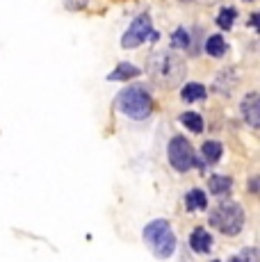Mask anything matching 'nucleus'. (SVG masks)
Returning <instances> with one entry per match:
<instances>
[{
	"mask_svg": "<svg viewBox=\"0 0 260 262\" xmlns=\"http://www.w3.org/2000/svg\"><path fill=\"white\" fill-rule=\"evenodd\" d=\"M146 75L160 89H176L185 82L187 64L176 50H156L146 57Z\"/></svg>",
	"mask_w": 260,
	"mask_h": 262,
	"instance_id": "nucleus-1",
	"label": "nucleus"
},
{
	"mask_svg": "<svg viewBox=\"0 0 260 262\" xmlns=\"http://www.w3.org/2000/svg\"><path fill=\"white\" fill-rule=\"evenodd\" d=\"M114 107L128 121L142 123V121L151 119L153 110H156V100H153V94L146 84L135 82V84L123 87L121 92L114 96Z\"/></svg>",
	"mask_w": 260,
	"mask_h": 262,
	"instance_id": "nucleus-2",
	"label": "nucleus"
},
{
	"mask_svg": "<svg viewBox=\"0 0 260 262\" xmlns=\"http://www.w3.org/2000/svg\"><path fill=\"white\" fill-rule=\"evenodd\" d=\"M208 221L224 237H237V235L244 233L247 212H244V208L240 203H235V201H219L208 212Z\"/></svg>",
	"mask_w": 260,
	"mask_h": 262,
	"instance_id": "nucleus-3",
	"label": "nucleus"
},
{
	"mask_svg": "<svg viewBox=\"0 0 260 262\" xmlns=\"http://www.w3.org/2000/svg\"><path fill=\"white\" fill-rule=\"evenodd\" d=\"M144 244L151 249V253L160 260H169L174 253H176V246H178V239H176V233L171 228V221L167 219H153L144 226Z\"/></svg>",
	"mask_w": 260,
	"mask_h": 262,
	"instance_id": "nucleus-4",
	"label": "nucleus"
},
{
	"mask_svg": "<svg viewBox=\"0 0 260 262\" xmlns=\"http://www.w3.org/2000/svg\"><path fill=\"white\" fill-rule=\"evenodd\" d=\"M160 39V32L153 28V16L151 12H142L128 23V28L121 34V48L123 50H137L146 41L156 43Z\"/></svg>",
	"mask_w": 260,
	"mask_h": 262,
	"instance_id": "nucleus-5",
	"label": "nucleus"
},
{
	"mask_svg": "<svg viewBox=\"0 0 260 262\" xmlns=\"http://www.w3.org/2000/svg\"><path fill=\"white\" fill-rule=\"evenodd\" d=\"M197 150H194L192 142L185 135H174L167 144V160L169 167L178 173H187L197 167Z\"/></svg>",
	"mask_w": 260,
	"mask_h": 262,
	"instance_id": "nucleus-6",
	"label": "nucleus"
},
{
	"mask_svg": "<svg viewBox=\"0 0 260 262\" xmlns=\"http://www.w3.org/2000/svg\"><path fill=\"white\" fill-rule=\"evenodd\" d=\"M240 84V71L237 67H222L212 78V94H217L219 98H231Z\"/></svg>",
	"mask_w": 260,
	"mask_h": 262,
	"instance_id": "nucleus-7",
	"label": "nucleus"
},
{
	"mask_svg": "<svg viewBox=\"0 0 260 262\" xmlns=\"http://www.w3.org/2000/svg\"><path fill=\"white\" fill-rule=\"evenodd\" d=\"M240 117L242 121L249 125L251 130H258V123H260V96L256 89L247 92L240 100Z\"/></svg>",
	"mask_w": 260,
	"mask_h": 262,
	"instance_id": "nucleus-8",
	"label": "nucleus"
},
{
	"mask_svg": "<svg viewBox=\"0 0 260 262\" xmlns=\"http://www.w3.org/2000/svg\"><path fill=\"white\" fill-rule=\"evenodd\" d=\"M187 244H189V249H192V253L208 255L210 251H212V246H214V237H212V233H210L206 226H197V228L189 233Z\"/></svg>",
	"mask_w": 260,
	"mask_h": 262,
	"instance_id": "nucleus-9",
	"label": "nucleus"
},
{
	"mask_svg": "<svg viewBox=\"0 0 260 262\" xmlns=\"http://www.w3.org/2000/svg\"><path fill=\"white\" fill-rule=\"evenodd\" d=\"M181 100L185 105H194V103H203V100L208 98V87L203 82H199V80H187V82L181 84Z\"/></svg>",
	"mask_w": 260,
	"mask_h": 262,
	"instance_id": "nucleus-10",
	"label": "nucleus"
},
{
	"mask_svg": "<svg viewBox=\"0 0 260 262\" xmlns=\"http://www.w3.org/2000/svg\"><path fill=\"white\" fill-rule=\"evenodd\" d=\"M201 50L208 55V57L222 59V57H226V55H228V50H231V43L226 41V37H224L222 32H214V34H210L206 41H203Z\"/></svg>",
	"mask_w": 260,
	"mask_h": 262,
	"instance_id": "nucleus-11",
	"label": "nucleus"
},
{
	"mask_svg": "<svg viewBox=\"0 0 260 262\" xmlns=\"http://www.w3.org/2000/svg\"><path fill=\"white\" fill-rule=\"evenodd\" d=\"M171 50H185V53L192 57V48H194V32L192 28H187V25H178L176 30L171 32Z\"/></svg>",
	"mask_w": 260,
	"mask_h": 262,
	"instance_id": "nucleus-12",
	"label": "nucleus"
},
{
	"mask_svg": "<svg viewBox=\"0 0 260 262\" xmlns=\"http://www.w3.org/2000/svg\"><path fill=\"white\" fill-rule=\"evenodd\" d=\"M183 205H185V210H187V212H206L208 205H210L206 189H201V187L187 189V191H185V196H183Z\"/></svg>",
	"mask_w": 260,
	"mask_h": 262,
	"instance_id": "nucleus-13",
	"label": "nucleus"
},
{
	"mask_svg": "<svg viewBox=\"0 0 260 262\" xmlns=\"http://www.w3.org/2000/svg\"><path fill=\"white\" fill-rule=\"evenodd\" d=\"M233 178L226 173H212L208 178V191L217 199H228L233 194Z\"/></svg>",
	"mask_w": 260,
	"mask_h": 262,
	"instance_id": "nucleus-14",
	"label": "nucleus"
},
{
	"mask_svg": "<svg viewBox=\"0 0 260 262\" xmlns=\"http://www.w3.org/2000/svg\"><path fill=\"white\" fill-rule=\"evenodd\" d=\"M139 75H142V69L135 67L133 62H119L107 73V82H130V80L139 78Z\"/></svg>",
	"mask_w": 260,
	"mask_h": 262,
	"instance_id": "nucleus-15",
	"label": "nucleus"
},
{
	"mask_svg": "<svg viewBox=\"0 0 260 262\" xmlns=\"http://www.w3.org/2000/svg\"><path fill=\"white\" fill-rule=\"evenodd\" d=\"M222 158H224V144L219 142V139H206V142L201 144V160L208 167L217 164Z\"/></svg>",
	"mask_w": 260,
	"mask_h": 262,
	"instance_id": "nucleus-16",
	"label": "nucleus"
},
{
	"mask_svg": "<svg viewBox=\"0 0 260 262\" xmlns=\"http://www.w3.org/2000/svg\"><path fill=\"white\" fill-rule=\"evenodd\" d=\"M240 12L237 7H233V5H224V7H219L217 16H214V25H217L219 30H224V32H231L235 21H237Z\"/></svg>",
	"mask_w": 260,
	"mask_h": 262,
	"instance_id": "nucleus-17",
	"label": "nucleus"
},
{
	"mask_svg": "<svg viewBox=\"0 0 260 262\" xmlns=\"http://www.w3.org/2000/svg\"><path fill=\"white\" fill-rule=\"evenodd\" d=\"M178 121H181V125L187 133L192 135H201L203 128H206V121L199 112H192V110H185V112L178 114Z\"/></svg>",
	"mask_w": 260,
	"mask_h": 262,
	"instance_id": "nucleus-18",
	"label": "nucleus"
},
{
	"mask_svg": "<svg viewBox=\"0 0 260 262\" xmlns=\"http://www.w3.org/2000/svg\"><path fill=\"white\" fill-rule=\"evenodd\" d=\"M92 5V0H64V7L69 12H84Z\"/></svg>",
	"mask_w": 260,
	"mask_h": 262,
	"instance_id": "nucleus-19",
	"label": "nucleus"
},
{
	"mask_svg": "<svg viewBox=\"0 0 260 262\" xmlns=\"http://www.w3.org/2000/svg\"><path fill=\"white\" fill-rule=\"evenodd\" d=\"M237 255L242 258V262H260V258H258V249H253V246H247V249H242Z\"/></svg>",
	"mask_w": 260,
	"mask_h": 262,
	"instance_id": "nucleus-20",
	"label": "nucleus"
},
{
	"mask_svg": "<svg viewBox=\"0 0 260 262\" xmlns=\"http://www.w3.org/2000/svg\"><path fill=\"white\" fill-rule=\"evenodd\" d=\"M249 194L258 196V176H251V180H249Z\"/></svg>",
	"mask_w": 260,
	"mask_h": 262,
	"instance_id": "nucleus-21",
	"label": "nucleus"
},
{
	"mask_svg": "<svg viewBox=\"0 0 260 262\" xmlns=\"http://www.w3.org/2000/svg\"><path fill=\"white\" fill-rule=\"evenodd\" d=\"M249 28H251L253 32H258V12H253L251 16H249Z\"/></svg>",
	"mask_w": 260,
	"mask_h": 262,
	"instance_id": "nucleus-22",
	"label": "nucleus"
},
{
	"mask_svg": "<svg viewBox=\"0 0 260 262\" xmlns=\"http://www.w3.org/2000/svg\"><path fill=\"white\" fill-rule=\"evenodd\" d=\"M194 3H201V5H214L217 0H194Z\"/></svg>",
	"mask_w": 260,
	"mask_h": 262,
	"instance_id": "nucleus-23",
	"label": "nucleus"
},
{
	"mask_svg": "<svg viewBox=\"0 0 260 262\" xmlns=\"http://www.w3.org/2000/svg\"><path fill=\"white\" fill-rule=\"evenodd\" d=\"M228 262H242V258H240V255H231V258H228Z\"/></svg>",
	"mask_w": 260,
	"mask_h": 262,
	"instance_id": "nucleus-24",
	"label": "nucleus"
},
{
	"mask_svg": "<svg viewBox=\"0 0 260 262\" xmlns=\"http://www.w3.org/2000/svg\"><path fill=\"white\" fill-rule=\"evenodd\" d=\"M181 3H194V0H181Z\"/></svg>",
	"mask_w": 260,
	"mask_h": 262,
	"instance_id": "nucleus-25",
	"label": "nucleus"
},
{
	"mask_svg": "<svg viewBox=\"0 0 260 262\" xmlns=\"http://www.w3.org/2000/svg\"><path fill=\"white\" fill-rule=\"evenodd\" d=\"M242 3H253V0H242Z\"/></svg>",
	"mask_w": 260,
	"mask_h": 262,
	"instance_id": "nucleus-26",
	"label": "nucleus"
},
{
	"mask_svg": "<svg viewBox=\"0 0 260 262\" xmlns=\"http://www.w3.org/2000/svg\"><path fill=\"white\" fill-rule=\"evenodd\" d=\"M212 262H222V260H212Z\"/></svg>",
	"mask_w": 260,
	"mask_h": 262,
	"instance_id": "nucleus-27",
	"label": "nucleus"
}]
</instances>
